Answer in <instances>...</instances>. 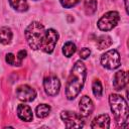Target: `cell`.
<instances>
[{"mask_svg":"<svg viewBox=\"0 0 129 129\" xmlns=\"http://www.w3.org/2000/svg\"><path fill=\"white\" fill-rule=\"evenodd\" d=\"M26 54H27V52L24 50V49H22V50H19L18 51V53H17V57H18V59H20L21 61L24 59V57L26 56Z\"/></svg>","mask_w":129,"mask_h":129,"instance_id":"obj_24","label":"cell"},{"mask_svg":"<svg viewBox=\"0 0 129 129\" xmlns=\"http://www.w3.org/2000/svg\"><path fill=\"white\" fill-rule=\"evenodd\" d=\"M43 88L48 96H55L60 89V82L55 76L46 77L43 81Z\"/></svg>","mask_w":129,"mask_h":129,"instance_id":"obj_8","label":"cell"},{"mask_svg":"<svg viewBox=\"0 0 129 129\" xmlns=\"http://www.w3.org/2000/svg\"><path fill=\"white\" fill-rule=\"evenodd\" d=\"M60 118L67 128H82L85 124L84 117L73 111H62L60 113Z\"/></svg>","mask_w":129,"mask_h":129,"instance_id":"obj_5","label":"cell"},{"mask_svg":"<svg viewBox=\"0 0 129 129\" xmlns=\"http://www.w3.org/2000/svg\"><path fill=\"white\" fill-rule=\"evenodd\" d=\"M125 7H126V11H128V4H127V0H125Z\"/></svg>","mask_w":129,"mask_h":129,"instance_id":"obj_25","label":"cell"},{"mask_svg":"<svg viewBox=\"0 0 129 129\" xmlns=\"http://www.w3.org/2000/svg\"><path fill=\"white\" fill-rule=\"evenodd\" d=\"M92 90H93V94L96 97H101L102 96V94H103V87H102V84H101V82L99 80H95L93 82Z\"/></svg>","mask_w":129,"mask_h":129,"instance_id":"obj_21","label":"cell"},{"mask_svg":"<svg viewBox=\"0 0 129 129\" xmlns=\"http://www.w3.org/2000/svg\"><path fill=\"white\" fill-rule=\"evenodd\" d=\"M128 82V74L125 71H118L113 78V87L116 91H120L125 88Z\"/></svg>","mask_w":129,"mask_h":129,"instance_id":"obj_11","label":"cell"},{"mask_svg":"<svg viewBox=\"0 0 129 129\" xmlns=\"http://www.w3.org/2000/svg\"><path fill=\"white\" fill-rule=\"evenodd\" d=\"M101 63L104 68L108 70H115L120 67V54L116 49H110L102 54L101 56Z\"/></svg>","mask_w":129,"mask_h":129,"instance_id":"obj_6","label":"cell"},{"mask_svg":"<svg viewBox=\"0 0 129 129\" xmlns=\"http://www.w3.org/2000/svg\"><path fill=\"white\" fill-rule=\"evenodd\" d=\"M87 76V70L83 61L77 60L66 86V96L68 100L75 99L82 91Z\"/></svg>","mask_w":129,"mask_h":129,"instance_id":"obj_1","label":"cell"},{"mask_svg":"<svg viewBox=\"0 0 129 129\" xmlns=\"http://www.w3.org/2000/svg\"><path fill=\"white\" fill-rule=\"evenodd\" d=\"M112 44V38L109 35H101L97 39V46L99 49H105L108 48Z\"/></svg>","mask_w":129,"mask_h":129,"instance_id":"obj_16","label":"cell"},{"mask_svg":"<svg viewBox=\"0 0 129 129\" xmlns=\"http://www.w3.org/2000/svg\"><path fill=\"white\" fill-rule=\"evenodd\" d=\"M50 106L47 105V104H40L36 107L35 109V113H36V116L38 118H45L49 115L50 113Z\"/></svg>","mask_w":129,"mask_h":129,"instance_id":"obj_17","label":"cell"},{"mask_svg":"<svg viewBox=\"0 0 129 129\" xmlns=\"http://www.w3.org/2000/svg\"><path fill=\"white\" fill-rule=\"evenodd\" d=\"M12 31L7 26L0 27V43L2 44H9L12 39Z\"/></svg>","mask_w":129,"mask_h":129,"instance_id":"obj_14","label":"cell"},{"mask_svg":"<svg viewBox=\"0 0 129 129\" xmlns=\"http://www.w3.org/2000/svg\"><path fill=\"white\" fill-rule=\"evenodd\" d=\"M25 38L27 40L28 45L34 49H40L44 35H45V28L44 26L37 21L31 22L25 29Z\"/></svg>","mask_w":129,"mask_h":129,"instance_id":"obj_3","label":"cell"},{"mask_svg":"<svg viewBox=\"0 0 129 129\" xmlns=\"http://www.w3.org/2000/svg\"><path fill=\"white\" fill-rule=\"evenodd\" d=\"M97 10V1L96 0H87L85 2V11L86 14L92 15Z\"/></svg>","mask_w":129,"mask_h":129,"instance_id":"obj_19","label":"cell"},{"mask_svg":"<svg viewBox=\"0 0 129 129\" xmlns=\"http://www.w3.org/2000/svg\"><path fill=\"white\" fill-rule=\"evenodd\" d=\"M5 60H6V62L8 64H11V66H17V67H19V66L22 64V61L20 59H18L17 55H15V54H13L11 52H9V53L6 54Z\"/></svg>","mask_w":129,"mask_h":129,"instance_id":"obj_20","label":"cell"},{"mask_svg":"<svg viewBox=\"0 0 129 129\" xmlns=\"http://www.w3.org/2000/svg\"><path fill=\"white\" fill-rule=\"evenodd\" d=\"M80 112H81V115L84 117V118H87L89 117L92 113H93V110H94V104H93V101L91 100L90 97L88 96H83L80 100Z\"/></svg>","mask_w":129,"mask_h":129,"instance_id":"obj_10","label":"cell"},{"mask_svg":"<svg viewBox=\"0 0 129 129\" xmlns=\"http://www.w3.org/2000/svg\"><path fill=\"white\" fill-rule=\"evenodd\" d=\"M17 116L25 122H29L32 120L33 118V114H32V110L28 105L25 104H19L17 107Z\"/></svg>","mask_w":129,"mask_h":129,"instance_id":"obj_13","label":"cell"},{"mask_svg":"<svg viewBox=\"0 0 129 129\" xmlns=\"http://www.w3.org/2000/svg\"><path fill=\"white\" fill-rule=\"evenodd\" d=\"M109 103H110L111 111L115 117L117 124L120 127H127L128 126V105L126 100L118 94H111L109 96Z\"/></svg>","mask_w":129,"mask_h":129,"instance_id":"obj_2","label":"cell"},{"mask_svg":"<svg viewBox=\"0 0 129 129\" xmlns=\"http://www.w3.org/2000/svg\"><path fill=\"white\" fill-rule=\"evenodd\" d=\"M77 50V46L73 41H68L62 46V53L67 57H71Z\"/></svg>","mask_w":129,"mask_h":129,"instance_id":"obj_18","label":"cell"},{"mask_svg":"<svg viewBox=\"0 0 129 129\" xmlns=\"http://www.w3.org/2000/svg\"><path fill=\"white\" fill-rule=\"evenodd\" d=\"M91 128H101V129H108L110 127V117L108 114H101L98 117H96L92 123Z\"/></svg>","mask_w":129,"mask_h":129,"instance_id":"obj_12","label":"cell"},{"mask_svg":"<svg viewBox=\"0 0 129 129\" xmlns=\"http://www.w3.org/2000/svg\"><path fill=\"white\" fill-rule=\"evenodd\" d=\"M59 2L61 4V6L64 8H72V7L76 6L80 2V0H59Z\"/></svg>","mask_w":129,"mask_h":129,"instance_id":"obj_22","label":"cell"},{"mask_svg":"<svg viewBox=\"0 0 129 129\" xmlns=\"http://www.w3.org/2000/svg\"><path fill=\"white\" fill-rule=\"evenodd\" d=\"M9 4L14 10L18 12H24L28 9V4L26 0H9Z\"/></svg>","mask_w":129,"mask_h":129,"instance_id":"obj_15","label":"cell"},{"mask_svg":"<svg viewBox=\"0 0 129 129\" xmlns=\"http://www.w3.org/2000/svg\"><path fill=\"white\" fill-rule=\"evenodd\" d=\"M57 39H58V33L54 29L49 28L45 30V35H44L40 49L46 53H51L55 47Z\"/></svg>","mask_w":129,"mask_h":129,"instance_id":"obj_7","label":"cell"},{"mask_svg":"<svg viewBox=\"0 0 129 129\" xmlns=\"http://www.w3.org/2000/svg\"><path fill=\"white\" fill-rule=\"evenodd\" d=\"M16 96L22 102H32L36 97V92L28 85H21L16 89Z\"/></svg>","mask_w":129,"mask_h":129,"instance_id":"obj_9","label":"cell"},{"mask_svg":"<svg viewBox=\"0 0 129 129\" xmlns=\"http://www.w3.org/2000/svg\"><path fill=\"white\" fill-rule=\"evenodd\" d=\"M120 20V15L117 11H109L105 13L99 20H98V27L99 29L103 31H109L113 29L119 22Z\"/></svg>","mask_w":129,"mask_h":129,"instance_id":"obj_4","label":"cell"},{"mask_svg":"<svg viewBox=\"0 0 129 129\" xmlns=\"http://www.w3.org/2000/svg\"><path fill=\"white\" fill-rule=\"evenodd\" d=\"M90 54H91V50H90V48L84 47V48H82V49L80 50V56H81V58H83V59L88 58V57L90 56Z\"/></svg>","mask_w":129,"mask_h":129,"instance_id":"obj_23","label":"cell"}]
</instances>
